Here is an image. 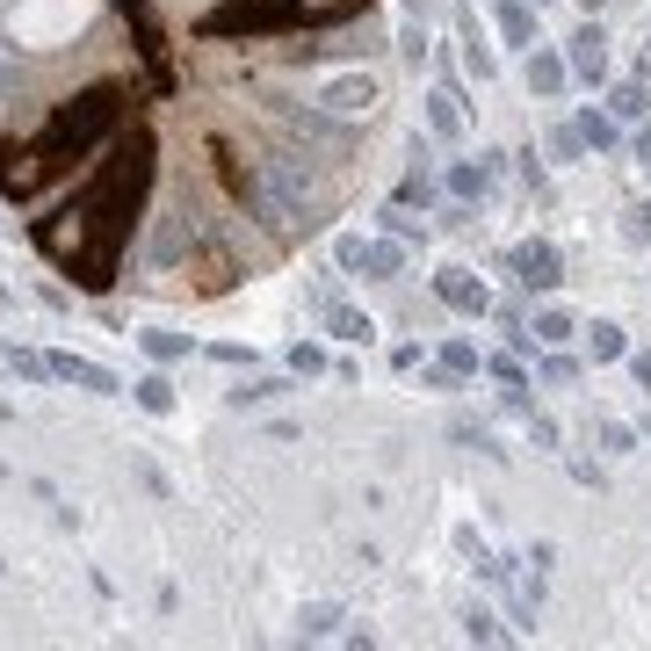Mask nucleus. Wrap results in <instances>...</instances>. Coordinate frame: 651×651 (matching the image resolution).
<instances>
[{
    "instance_id": "bb28decb",
    "label": "nucleus",
    "mask_w": 651,
    "mask_h": 651,
    "mask_svg": "<svg viewBox=\"0 0 651 651\" xmlns=\"http://www.w3.org/2000/svg\"><path fill=\"white\" fill-rule=\"evenodd\" d=\"M442 362H449V369H478V348H471V340H456V348H449Z\"/></svg>"
},
{
    "instance_id": "4be33fe9",
    "label": "nucleus",
    "mask_w": 651,
    "mask_h": 651,
    "mask_svg": "<svg viewBox=\"0 0 651 651\" xmlns=\"http://www.w3.org/2000/svg\"><path fill=\"white\" fill-rule=\"evenodd\" d=\"M434 131H442V138H456V131H463V116L449 109V95H434Z\"/></svg>"
},
{
    "instance_id": "f257e3e1",
    "label": "nucleus",
    "mask_w": 651,
    "mask_h": 651,
    "mask_svg": "<svg viewBox=\"0 0 651 651\" xmlns=\"http://www.w3.org/2000/svg\"><path fill=\"white\" fill-rule=\"evenodd\" d=\"M145 181H152V145L131 138L66 210H51L44 225H37V246H44L58 268H73V283L102 290L109 275H116V254L131 246V217H138Z\"/></svg>"
},
{
    "instance_id": "a211bd4d",
    "label": "nucleus",
    "mask_w": 651,
    "mask_h": 651,
    "mask_svg": "<svg viewBox=\"0 0 651 651\" xmlns=\"http://www.w3.org/2000/svg\"><path fill=\"white\" fill-rule=\"evenodd\" d=\"M333 261L348 268V275H362V268H369V239H340V246H333Z\"/></svg>"
},
{
    "instance_id": "7ed1b4c3",
    "label": "nucleus",
    "mask_w": 651,
    "mask_h": 651,
    "mask_svg": "<svg viewBox=\"0 0 651 651\" xmlns=\"http://www.w3.org/2000/svg\"><path fill=\"white\" fill-rule=\"evenodd\" d=\"M304 22V0H217L196 22L203 37H283Z\"/></svg>"
},
{
    "instance_id": "20e7f679",
    "label": "nucleus",
    "mask_w": 651,
    "mask_h": 651,
    "mask_svg": "<svg viewBox=\"0 0 651 651\" xmlns=\"http://www.w3.org/2000/svg\"><path fill=\"white\" fill-rule=\"evenodd\" d=\"M254 189H261V210L275 217V225H297V217H304V196H312V181H304L297 160H261Z\"/></svg>"
},
{
    "instance_id": "9d476101",
    "label": "nucleus",
    "mask_w": 651,
    "mask_h": 651,
    "mask_svg": "<svg viewBox=\"0 0 651 651\" xmlns=\"http://www.w3.org/2000/svg\"><path fill=\"white\" fill-rule=\"evenodd\" d=\"M586 348H594V362H615V355H623V326L594 319V333H586Z\"/></svg>"
},
{
    "instance_id": "1a4fd4ad",
    "label": "nucleus",
    "mask_w": 651,
    "mask_h": 651,
    "mask_svg": "<svg viewBox=\"0 0 651 651\" xmlns=\"http://www.w3.org/2000/svg\"><path fill=\"white\" fill-rule=\"evenodd\" d=\"M51 377H66V384H80V391H116V377H109V369H95L87 355H51Z\"/></svg>"
},
{
    "instance_id": "9b49d317",
    "label": "nucleus",
    "mask_w": 651,
    "mask_h": 651,
    "mask_svg": "<svg viewBox=\"0 0 651 651\" xmlns=\"http://www.w3.org/2000/svg\"><path fill=\"white\" fill-rule=\"evenodd\" d=\"M283 391H290L283 377H254V384H239V391H232V406H268V398H283Z\"/></svg>"
},
{
    "instance_id": "a878e982",
    "label": "nucleus",
    "mask_w": 651,
    "mask_h": 651,
    "mask_svg": "<svg viewBox=\"0 0 651 651\" xmlns=\"http://www.w3.org/2000/svg\"><path fill=\"white\" fill-rule=\"evenodd\" d=\"M463 630H471V644H500V623H492V615H471Z\"/></svg>"
},
{
    "instance_id": "423d86ee",
    "label": "nucleus",
    "mask_w": 651,
    "mask_h": 651,
    "mask_svg": "<svg viewBox=\"0 0 651 651\" xmlns=\"http://www.w3.org/2000/svg\"><path fill=\"white\" fill-rule=\"evenodd\" d=\"M319 102H326L333 116H355V109H369V102H377V80H369V73H348V80H326V87H319Z\"/></svg>"
},
{
    "instance_id": "39448f33",
    "label": "nucleus",
    "mask_w": 651,
    "mask_h": 651,
    "mask_svg": "<svg viewBox=\"0 0 651 651\" xmlns=\"http://www.w3.org/2000/svg\"><path fill=\"white\" fill-rule=\"evenodd\" d=\"M514 275H521L529 290H557V283H565V275H557V246H550V239L514 246Z\"/></svg>"
},
{
    "instance_id": "cd10ccee",
    "label": "nucleus",
    "mask_w": 651,
    "mask_h": 651,
    "mask_svg": "<svg viewBox=\"0 0 651 651\" xmlns=\"http://www.w3.org/2000/svg\"><path fill=\"white\" fill-rule=\"evenodd\" d=\"M630 239H651V210H637V217H630Z\"/></svg>"
},
{
    "instance_id": "dca6fc26",
    "label": "nucleus",
    "mask_w": 651,
    "mask_h": 651,
    "mask_svg": "<svg viewBox=\"0 0 651 651\" xmlns=\"http://www.w3.org/2000/svg\"><path fill=\"white\" fill-rule=\"evenodd\" d=\"M138 406H145V413H167V406H174L167 377H145V384H138Z\"/></svg>"
},
{
    "instance_id": "5701e85b",
    "label": "nucleus",
    "mask_w": 651,
    "mask_h": 651,
    "mask_svg": "<svg viewBox=\"0 0 651 651\" xmlns=\"http://www.w3.org/2000/svg\"><path fill=\"white\" fill-rule=\"evenodd\" d=\"M630 442H637V434H630V427H623V420H608V427H601V449H615V456H623V449H630Z\"/></svg>"
},
{
    "instance_id": "f8f14e48",
    "label": "nucleus",
    "mask_w": 651,
    "mask_h": 651,
    "mask_svg": "<svg viewBox=\"0 0 651 651\" xmlns=\"http://www.w3.org/2000/svg\"><path fill=\"white\" fill-rule=\"evenodd\" d=\"M326 326H333L340 340H369V319H362V312H348V304H326Z\"/></svg>"
},
{
    "instance_id": "7c9ffc66",
    "label": "nucleus",
    "mask_w": 651,
    "mask_h": 651,
    "mask_svg": "<svg viewBox=\"0 0 651 651\" xmlns=\"http://www.w3.org/2000/svg\"><path fill=\"white\" fill-rule=\"evenodd\" d=\"M536 8H543V0H536Z\"/></svg>"
},
{
    "instance_id": "412c9836",
    "label": "nucleus",
    "mask_w": 651,
    "mask_h": 651,
    "mask_svg": "<svg viewBox=\"0 0 651 651\" xmlns=\"http://www.w3.org/2000/svg\"><path fill=\"white\" fill-rule=\"evenodd\" d=\"M500 29H507V44H529V8H500Z\"/></svg>"
},
{
    "instance_id": "6ab92c4d",
    "label": "nucleus",
    "mask_w": 651,
    "mask_h": 651,
    "mask_svg": "<svg viewBox=\"0 0 651 651\" xmlns=\"http://www.w3.org/2000/svg\"><path fill=\"white\" fill-rule=\"evenodd\" d=\"M145 355H160V362H174V355H189V340H181V333H145Z\"/></svg>"
},
{
    "instance_id": "c85d7f7f",
    "label": "nucleus",
    "mask_w": 651,
    "mask_h": 651,
    "mask_svg": "<svg viewBox=\"0 0 651 651\" xmlns=\"http://www.w3.org/2000/svg\"><path fill=\"white\" fill-rule=\"evenodd\" d=\"M630 369H637V384L651 391V355H630Z\"/></svg>"
},
{
    "instance_id": "6e6552de",
    "label": "nucleus",
    "mask_w": 651,
    "mask_h": 651,
    "mask_svg": "<svg viewBox=\"0 0 651 651\" xmlns=\"http://www.w3.org/2000/svg\"><path fill=\"white\" fill-rule=\"evenodd\" d=\"M572 73H579V80H601V73H608V44H601V29H594V22H586L579 37H572Z\"/></svg>"
},
{
    "instance_id": "aec40b11",
    "label": "nucleus",
    "mask_w": 651,
    "mask_h": 651,
    "mask_svg": "<svg viewBox=\"0 0 651 651\" xmlns=\"http://www.w3.org/2000/svg\"><path fill=\"white\" fill-rule=\"evenodd\" d=\"M536 340H550V348H557V340H572V319L565 312H543L536 319Z\"/></svg>"
},
{
    "instance_id": "393cba45",
    "label": "nucleus",
    "mask_w": 651,
    "mask_h": 651,
    "mask_svg": "<svg viewBox=\"0 0 651 651\" xmlns=\"http://www.w3.org/2000/svg\"><path fill=\"white\" fill-rule=\"evenodd\" d=\"M579 138H594V145H615V123H608V116H586V123H579Z\"/></svg>"
},
{
    "instance_id": "f03ea898",
    "label": "nucleus",
    "mask_w": 651,
    "mask_h": 651,
    "mask_svg": "<svg viewBox=\"0 0 651 651\" xmlns=\"http://www.w3.org/2000/svg\"><path fill=\"white\" fill-rule=\"evenodd\" d=\"M116 123H123V87H80V95L58 102L51 123L22 145V167L0 174V189H8V196H37L44 181H58L73 160H87V152H95Z\"/></svg>"
},
{
    "instance_id": "ddd939ff",
    "label": "nucleus",
    "mask_w": 651,
    "mask_h": 651,
    "mask_svg": "<svg viewBox=\"0 0 651 651\" xmlns=\"http://www.w3.org/2000/svg\"><path fill=\"white\" fill-rule=\"evenodd\" d=\"M8 369H15L22 384H44V377H51V355H29V348H15V355H8Z\"/></svg>"
},
{
    "instance_id": "f3484780",
    "label": "nucleus",
    "mask_w": 651,
    "mask_h": 651,
    "mask_svg": "<svg viewBox=\"0 0 651 651\" xmlns=\"http://www.w3.org/2000/svg\"><path fill=\"white\" fill-rule=\"evenodd\" d=\"M485 181H492V167H456L449 189H456V196H485Z\"/></svg>"
},
{
    "instance_id": "0eeeda50",
    "label": "nucleus",
    "mask_w": 651,
    "mask_h": 651,
    "mask_svg": "<svg viewBox=\"0 0 651 651\" xmlns=\"http://www.w3.org/2000/svg\"><path fill=\"white\" fill-rule=\"evenodd\" d=\"M434 297L449 304V312H492V297H485V283H471V275H442V283H434Z\"/></svg>"
},
{
    "instance_id": "c756f323",
    "label": "nucleus",
    "mask_w": 651,
    "mask_h": 651,
    "mask_svg": "<svg viewBox=\"0 0 651 651\" xmlns=\"http://www.w3.org/2000/svg\"><path fill=\"white\" fill-rule=\"evenodd\" d=\"M637 167H651V131H644V138H637Z\"/></svg>"
},
{
    "instance_id": "2eb2a0df",
    "label": "nucleus",
    "mask_w": 651,
    "mask_h": 651,
    "mask_svg": "<svg viewBox=\"0 0 651 651\" xmlns=\"http://www.w3.org/2000/svg\"><path fill=\"white\" fill-rule=\"evenodd\" d=\"M362 0H304V22H340V15H355Z\"/></svg>"
},
{
    "instance_id": "b1692460",
    "label": "nucleus",
    "mask_w": 651,
    "mask_h": 651,
    "mask_svg": "<svg viewBox=\"0 0 651 651\" xmlns=\"http://www.w3.org/2000/svg\"><path fill=\"white\" fill-rule=\"evenodd\" d=\"M615 116H644V87H615Z\"/></svg>"
},
{
    "instance_id": "4468645a",
    "label": "nucleus",
    "mask_w": 651,
    "mask_h": 651,
    "mask_svg": "<svg viewBox=\"0 0 651 651\" xmlns=\"http://www.w3.org/2000/svg\"><path fill=\"white\" fill-rule=\"evenodd\" d=\"M529 87H536V95H557V87H565V66H557V58H536V66H529Z\"/></svg>"
}]
</instances>
